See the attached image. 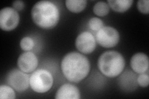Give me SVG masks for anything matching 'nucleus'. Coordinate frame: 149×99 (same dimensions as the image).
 Here are the masks:
<instances>
[{"label":"nucleus","mask_w":149,"mask_h":99,"mask_svg":"<svg viewBox=\"0 0 149 99\" xmlns=\"http://www.w3.org/2000/svg\"><path fill=\"white\" fill-rule=\"evenodd\" d=\"M0 98L1 99H15L16 93L15 89L10 86L1 85L0 86Z\"/></svg>","instance_id":"16"},{"label":"nucleus","mask_w":149,"mask_h":99,"mask_svg":"<svg viewBox=\"0 0 149 99\" xmlns=\"http://www.w3.org/2000/svg\"><path fill=\"white\" fill-rule=\"evenodd\" d=\"M7 82L18 92L26 91L30 86V78L19 69H14L9 71L6 77Z\"/></svg>","instance_id":"6"},{"label":"nucleus","mask_w":149,"mask_h":99,"mask_svg":"<svg viewBox=\"0 0 149 99\" xmlns=\"http://www.w3.org/2000/svg\"><path fill=\"white\" fill-rule=\"evenodd\" d=\"M130 66L134 71L137 74L148 73L149 66L148 56L143 53L134 55L130 59Z\"/></svg>","instance_id":"10"},{"label":"nucleus","mask_w":149,"mask_h":99,"mask_svg":"<svg viewBox=\"0 0 149 99\" xmlns=\"http://www.w3.org/2000/svg\"><path fill=\"white\" fill-rule=\"evenodd\" d=\"M125 61L123 56L116 51H107L102 53L97 61L101 73L108 78H115L122 73Z\"/></svg>","instance_id":"3"},{"label":"nucleus","mask_w":149,"mask_h":99,"mask_svg":"<svg viewBox=\"0 0 149 99\" xmlns=\"http://www.w3.org/2000/svg\"><path fill=\"white\" fill-rule=\"evenodd\" d=\"M56 99H79L81 98L78 88L72 84H64L56 92Z\"/></svg>","instance_id":"11"},{"label":"nucleus","mask_w":149,"mask_h":99,"mask_svg":"<svg viewBox=\"0 0 149 99\" xmlns=\"http://www.w3.org/2000/svg\"><path fill=\"white\" fill-rule=\"evenodd\" d=\"M66 7L70 11L73 13H79L83 11L87 6L86 0H67Z\"/></svg>","instance_id":"14"},{"label":"nucleus","mask_w":149,"mask_h":99,"mask_svg":"<svg viewBox=\"0 0 149 99\" xmlns=\"http://www.w3.org/2000/svg\"><path fill=\"white\" fill-rule=\"evenodd\" d=\"M77 49L82 54H90L96 49V41L91 32H83L78 35L75 40Z\"/></svg>","instance_id":"8"},{"label":"nucleus","mask_w":149,"mask_h":99,"mask_svg":"<svg viewBox=\"0 0 149 99\" xmlns=\"http://www.w3.org/2000/svg\"><path fill=\"white\" fill-rule=\"evenodd\" d=\"M90 29L94 32H97L104 27V23L98 17H92L88 21Z\"/></svg>","instance_id":"17"},{"label":"nucleus","mask_w":149,"mask_h":99,"mask_svg":"<svg viewBox=\"0 0 149 99\" xmlns=\"http://www.w3.org/2000/svg\"><path fill=\"white\" fill-rule=\"evenodd\" d=\"M13 8L17 11H21L24 8V3L20 0H17L13 3Z\"/></svg>","instance_id":"21"},{"label":"nucleus","mask_w":149,"mask_h":99,"mask_svg":"<svg viewBox=\"0 0 149 99\" xmlns=\"http://www.w3.org/2000/svg\"><path fill=\"white\" fill-rule=\"evenodd\" d=\"M109 6L107 2L99 1L93 6V12L97 16L103 17L108 15Z\"/></svg>","instance_id":"15"},{"label":"nucleus","mask_w":149,"mask_h":99,"mask_svg":"<svg viewBox=\"0 0 149 99\" xmlns=\"http://www.w3.org/2000/svg\"><path fill=\"white\" fill-rule=\"evenodd\" d=\"M38 66V58L31 51H26L19 56L17 59L18 68L26 73L34 71Z\"/></svg>","instance_id":"9"},{"label":"nucleus","mask_w":149,"mask_h":99,"mask_svg":"<svg viewBox=\"0 0 149 99\" xmlns=\"http://www.w3.org/2000/svg\"><path fill=\"white\" fill-rule=\"evenodd\" d=\"M31 17L35 24L41 29H52L60 21V11L52 1H40L32 8Z\"/></svg>","instance_id":"2"},{"label":"nucleus","mask_w":149,"mask_h":99,"mask_svg":"<svg viewBox=\"0 0 149 99\" xmlns=\"http://www.w3.org/2000/svg\"><path fill=\"white\" fill-rule=\"evenodd\" d=\"M133 2L132 0H108L107 3L114 11L124 12L130 8Z\"/></svg>","instance_id":"13"},{"label":"nucleus","mask_w":149,"mask_h":99,"mask_svg":"<svg viewBox=\"0 0 149 99\" xmlns=\"http://www.w3.org/2000/svg\"><path fill=\"white\" fill-rule=\"evenodd\" d=\"M96 41L104 48H113L117 45L120 40L119 32L111 26H104L96 32Z\"/></svg>","instance_id":"5"},{"label":"nucleus","mask_w":149,"mask_h":99,"mask_svg":"<svg viewBox=\"0 0 149 99\" xmlns=\"http://www.w3.org/2000/svg\"><path fill=\"white\" fill-rule=\"evenodd\" d=\"M90 63L82 53L72 51L65 55L61 62V69L68 81L78 83L86 78L90 71Z\"/></svg>","instance_id":"1"},{"label":"nucleus","mask_w":149,"mask_h":99,"mask_svg":"<svg viewBox=\"0 0 149 99\" xmlns=\"http://www.w3.org/2000/svg\"><path fill=\"white\" fill-rule=\"evenodd\" d=\"M20 21L19 13L13 8L6 7L0 11V27L4 31H12L17 27Z\"/></svg>","instance_id":"7"},{"label":"nucleus","mask_w":149,"mask_h":99,"mask_svg":"<svg viewBox=\"0 0 149 99\" xmlns=\"http://www.w3.org/2000/svg\"><path fill=\"white\" fill-rule=\"evenodd\" d=\"M20 46L22 50L29 51L32 50L34 46V42L29 37H25L20 42Z\"/></svg>","instance_id":"18"},{"label":"nucleus","mask_w":149,"mask_h":99,"mask_svg":"<svg viewBox=\"0 0 149 99\" xmlns=\"http://www.w3.org/2000/svg\"><path fill=\"white\" fill-rule=\"evenodd\" d=\"M54 78L49 71L39 69L36 70L30 76V87L34 92L44 93L52 88Z\"/></svg>","instance_id":"4"},{"label":"nucleus","mask_w":149,"mask_h":99,"mask_svg":"<svg viewBox=\"0 0 149 99\" xmlns=\"http://www.w3.org/2000/svg\"><path fill=\"white\" fill-rule=\"evenodd\" d=\"M137 84L142 87H146L149 84V76L148 73L140 74L137 77Z\"/></svg>","instance_id":"19"},{"label":"nucleus","mask_w":149,"mask_h":99,"mask_svg":"<svg viewBox=\"0 0 149 99\" xmlns=\"http://www.w3.org/2000/svg\"><path fill=\"white\" fill-rule=\"evenodd\" d=\"M119 79L120 86L124 90H135L137 87V77L132 72H125Z\"/></svg>","instance_id":"12"},{"label":"nucleus","mask_w":149,"mask_h":99,"mask_svg":"<svg viewBox=\"0 0 149 99\" xmlns=\"http://www.w3.org/2000/svg\"><path fill=\"white\" fill-rule=\"evenodd\" d=\"M138 10L144 15H148L149 12V1L148 0H140L137 2Z\"/></svg>","instance_id":"20"}]
</instances>
